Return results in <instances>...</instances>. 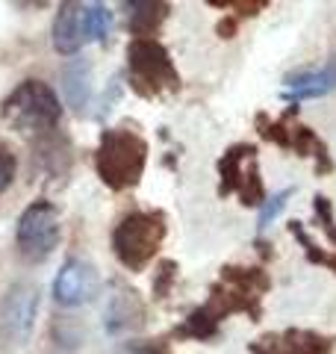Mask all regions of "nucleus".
I'll use <instances>...</instances> for the list:
<instances>
[{
  "label": "nucleus",
  "mask_w": 336,
  "mask_h": 354,
  "mask_svg": "<svg viewBox=\"0 0 336 354\" xmlns=\"http://www.w3.org/2000/svg\"><path fill=\"white\" fill-rule=\"evenodd\" d=\"M268 290H272V278L260 266H224L218 272V281L209 286V298L207 304H200V310L218 328L233 313H248L251 322H256Z\"/></svg>",
  "instance_id": "1"
},
{
  "label": "nucleus",
  "mask_w": 336,
  "mask_h": 354,
  "mask_svg": "<svg viewBox=\"0 0 336 354\" xmlns=\"http://www.w3.org/2000/svg\"><path fill=\"white\" fill-rule=\"evenodd\" d=\"M148 165V142L136 130L127 127H109L100 133L97 151H95V169L97 177L112 192L133 189Z\"/></svg>",
  "instance_id": "2"
},
{
  "label": "nucleus",
  "mask_w": 336,
  "mask_h": 354,
  "mask_svg": "<svg viewBox=\"0 0 336 354\" xmlns=\"http://www.w3.org/2000/svg\"><path fill=\"white\" fill-rule=\"evenodd\" d=\"M0 118L6 127H12L21 136H48L59 127L62 104L59 95L44 80H24L0 104Z\"/></svg>",
  "instance_id": "3"
},
{
  "label": "nucleus",
  "mask_w": 336,
  "mask_h": 354,
  "mask_svg": "<svg viewBox=\"0 0 336 354\" xmlns=\"http://www.w3.org/2000/svg\"><path fill=\"white\" fill-rule=\"evenodd\" d=\"M165 234L168 225L160 209H136V213L121 218L112 230V251L124 269L142 272L160 254Z\"/></svg>",
  "instance_id": "4"
},
{
  "label": "nucleus",
  "mask_w": 336,
  "mask_h": 354,
  "mask_svg": "<svg viewBox=\"0 0 336 354\" xmlns=\"http://www.w3.org/2000/svg\"><path fill=\"white\" fill-rule=\"evenodd\" d=\"M127 77L130 88L139 97H162L180 92V74L171 62V53L156 39H133L127 44Z\"/></svg>",
  "instance_id": "5"
},
{
  "label": "nucleus",
  "mask_w": 336,
  "mask_h": 354,
  "mask_svg": "<svg viewBox=\"0 0 336 354\" xmlns=\"http://www.w3.org/2000/svg\"><path fill=\"white\" fill-rule=\"evenodd\" d=\"M218 195H239L245 207L265 204L260 177V151L251 142H236L218 157Z\"/></svg>",
  "instance_id": "6"
},
{
  "label": "nucleus",
  "mask_w": 336,
  "mask_h": 354,
  "mask_svg": "<svg viewBox=\"0 0 336 354\" xmlns=\"http://www.w3.org/2000/svg\"><path fill=\"white\" fill-rule=\"evenodd\" d=\"M62 225H59V209L50 201H32L24 213L18 216L15 225V245L18 254L27 263H41L59 245Z\"/></svg>",
  "instance_id": "7"
},
{
  "label": "nucleus",
  "mask_w": 336,
  "mask_h": 354,
  "mask_svg": "<svg viewBox=\"0 0 336 354\" xmlns=\"http://www.w3.org/2000/svg\"><path fill=\"white\" fill-rule=\"evenodd\" d=\"M292 115H298V106H292L283 118H277V121H268L265 115H256V127H260L263 136L268 142H274V145L286 148V151H295L298 157H312L316 160V171L328 174L333 169V162L328 157V145H324L310 127L292 121Z\"/></svg>",
  "instance_id": "8"
},
{
  "label": "nucleus",
  "mask_w": 336,
  "mask_h": 354,
  "mask_svg": "<svg viewBox=\"0 0 336 354\" xmlns=\"http://www.w3.org/2000/svg\"><path fill=\"white\" fill-rule=\"evenodd\" d=\"M39 316V286L36 283H12L0 298V337L15 346H24L36 328Z\"/></svg>",
  "instance_id": "9"
},
{
  "label": "nucleus",
  "mask_w": 336,
  "mask_h": 354,
  "mask_svg": "<svg viewBox=\"0 0 336 354\" xmlns=\"http://www.w3.org/2000/svg\"><path fill=\"white\" fill-rule=\"evenodd\" d=\"M100 292V274L95 263L83 257H68L53 278V301L59 307H83L92 304Z\"/></svg>",
  "instance_id": "10"
},
{
  "label": "nucleus",
  "mask_w": 336,
  "mask_h": 354,
  "mask_svg": "<svg viewBox=\"0 0 336 354\" xmlns=\"http://www.w3.org/2000/svg\"><path fill=\"white\" fill-rule=\"evenodd\" d=\"M333 339L307 328H286L277 334H265L248 346V354H328Z\"/></svg>",
  "instance_id": "11"
},
{
  "label": "nucleus",
  "mask_w": 336,
  "mask_h": 354,
  "mask_svg": "<svg viewBox=\"0 0 336 354\" xmlns=\"http://www.w3.org/2000/svg\"><path fill=\"white\" fill-rule=\"evenodd\" d=\"M53 50L59 57H77L83 50V44L88 41V21H86V6L77 0H65L56 9L53 18Z\"/></svg>",
  "instance_id": "12"
},
{
  "label": "nucleus",
  "mask_w": 336,
  "mask_h": 354,
  "mask_svg": "<svg viewBox=\"0 0 336 354\" xmlns=\"http://www.w3.org/2000/svg\"><path fill=\"white\" fill-rule=\"evenodd\" d=\"M144 325V304L136 290L115 283V292L109 295L104 310V328L109 334H127Z\"/></svg>",
  "instance_id": "13"
},
{
  "label": "nucleus",
  "mask_w": 336,
  "mask_h": 354,
  "mask_svg": "<svg viewBox=\"0 0 336 354\" xmlns=\"http://www.w3.org/2000/svg\"><path fill=\"white\" fill-rule=\"evenodd\" d=\"M283 83H286L283 101H289V104H301V101L330 95L336 88V59L324 62L321 68H301L295 74H289Z\"/></svg>",
  "instance_id": "14"
},
{
  "label": "nucleus",
  "mask_w": 336,
  "mask_h": 354,
  "mask_svg": "<svg viewBox=\"0 0 336 354\" xmlns=\"http://www.w3.org/2000/svg\"><path fill=\"white\" fill-rule=\"evenodd\" d=\"M92 62L88 59H71L65 62L62 68V95H65V104L77 113H86L88 104H92Z\"/></svg>",
  "instance_id": "15"
},
{
  "label": "nucleus",
  "mask_w": 336,
  "mask_h": 354,
  "mask_svg": "<svg viewBox=\"0 0 336 354\" xmlns=\"http://www.w3.org/2000/svg\"><path fill=\"white\" fill-rule=\"evenodd\" d=\"M168 12H171V6L162 0H133L127 3V27L136 39H151L162 27Z\"/></svg>",
  "instance_id": "16"
},
{
  "label": "nucleus",
  "mask_w": 336,
  "mask_h": 354,
  "mask_svg": "<svg viewBox=\"0 0 336 354\" xmlns=\"http://www.w3.org/2000/svg\"><path fill=\"white\" fill-rule=\"evenodd\" d=\"M312 209H316V216H319V227L324 230V236L330 239V254H333V274H336V221H333V207H330V201L324 195H316L312 198Z\"/></svg>",
  "instance_id": "17"
},
{
  "label": "nucleus",
  "mask_w": 336,
  "mask_h": 354,
  "mask_svg": "<svg viewBox=\"0 0 336 354\" xmlns=\"http://www.w3.org/2000/svg\"><path fill=\"white\" fill-rule=\"evenodd\" d=\"M86 21H88V39L106 41V36H109V9L104 3H88L86 6Z\"/></svg>",
  "instance_id": "18"
},
{
  "label": "nucleus",
  "mask_w": 336,
  "mask_h": 354,
  "mask_svg": "<svg viewBox=\"0 0 336 354\" xmlns=\"http://www.w3.org/2000/svg\"><path fill=\"white\" fill-rule=\"evenodd\" d=\"M292 192L295 189H283V192H277V195H272V198H265V204H263V209H260V218H256V227L260 230H265L272 221L280 216V209L286 207V201L292 198Z\"/></svg>",
  "instance_id": "19"
},
{
  "label": "nucleus",
  "mask_w": 336,
  "mask_h": 354,
  "mask_svg": "<svg viewBox=\"0 0 336 354\" xmlns=\"http://www.w3.org/2000/svg\"><path fill=\"white\" fill-rule=\"evenodd\" d=\"M15 169H18L15 153L9 151L3 142H0V195H3L9 186H12V180H15Z\"/></svg>",
  "instance_id": "20"
},
{
  "label": "nucleus",
  "mask_w": 336,
  "mask_h": 354,
  "mask_svg": "<svg viewBox=\"0 0 336 354\" xmlns=\"http://www.w3.org/2000/svg\"><path fill=\"white\" fill-rule=\"evenodd\" d=\"M118 354H171V351H168V346L160 339H133Z\"/></svg>",
  "instance_id": "21"
},
{
  "label": "nucleus",
  "mask_w": 336,
  "mask_h": 354,
  "mask_svg": "<svg viewBox=\"0 0 336 354\" xmlns=\"http://www.w3.org/2000/svg\"><path fill=\"white\" fill-rule=\"evenodd\" d=\"M174 269H177V266L171 263V260H165L162 266H160V283H156V295H165V290H168V281H171L174 278Z\"/></svg>",
  "instance_id": "22"
}]
</instances>
